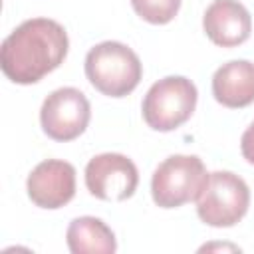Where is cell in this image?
Segmentation results:
<instances>
[{
	"label": "cell",
	"mask_w": 254,
	"mask_h": 254,
	"mask_svg": "<svg viewBox=\"0 0 254 254\" xmlns=\"http://www.w3.org/2000/svg\"><path fill=\"white\" fill-rule=\"evenodd\" d=\"M67 50V32L60 22L52 18H30L2 42L0 67L14 83H38L64 64Z\"/></svg>",
	"instance_id": "6da1fadb"
},
{
	"label": "cell",
	"mask_w": 254,
	"mask_h": 254,
	"mask_svg": "<svg viewBox=\"0 0 254 254\" xmlns=\"http://www.w3.org/2000/svg\"><path fill=\"white\" fill-rule=\"evenodd\" d=\"M85 75L99 93L107 97H125L139 85L143 64L129 46L107 40L87 52Z\"/></svg>",
	"instance_id": "7a4b0ae2"
},
{
	"label": "cell",
	"mask_w": 254,
	"mask_h": 254,
	"mask_svg": "<svg viewBox=\"0 0 254 254\" xmlns=\"http://www.w3.org/2000/svg\"><path fill=\"white\" fill-rule=\"evenodd\" d=\"M196 85L185 75H167L155 81L143 97V119L155 131H173L187 123L196 109Z\"/></svg>",
	"instance_id": "3957f363"
},
{
	"label": "cell",
	"mask_w": 254,
	"mask_h": 254,
	"mask_svg": "<svg viewBox=\"0 0 254 254\" xmlns=\"http://www.w3.org/2000/svg\"><path fill=\"white\" fill-rule=\"evenodd\" d=\"M208 175L196 155H171L153 171V202L161 208H177L196 200L206 187Z\"/></svg>",
	"instance_id": "277c9868"
},
{
	"label": "cell",
	"mask_w": 254,
	"mask_h": 254,
	"mask_svg": "<svg viewBox=\"0 0 254 254\" xmlns=\"http://www.w3.org/2000/svg\"><path fill=\"white\" fill-rule=\"evenodd\" d=\"M250 206V189L246 181L230 171L208 175L206 187L196 198L198 218L214 228H228L240 222Z\"/></svg>",
	"instance_id": "5b68a950"
},
{
	"label": "cell",
	"mask_w": 254,
	"mask_h": 254,
	"mask_svg": "<svg viewBox=\"0 0 254 254\" xmlns=\"http://www.w3.org/2000/svg\"><path fill=\"white\" fill-rule=\"evenodd\" d=\"M91 119L87 97L77 87H60L52 91L40 109V123L44 133L54 141L77 139Z\"/></svg>",
	"instance_id": "8992f818"
},
{
	"label": "cell",
	"mask_w": 254,
	"mask_h": 254,
	"mask_svg": "<svg viewBox=\"0 0 254 254\" xmlns=\"http://www.w3.org/2000/svg\"><path fill=\"white\" fill-rule=\"evenodd\" d=\"M137 185L139 171L121 153H101L85 165V187L99 200L123 202L135 194Z\"/></svg>",
	"instance_id": "52a82bcc"
},
{
	"label": "cell",
	"mask_w": 254,
	"mask_h": 254,
	"mask_svg": "<svg viewBox=\"0 0 254 254\" xmlns=\"http://www.w3.org/2000/svg\"><path fill=\"white\" fill-rule=\"evenodd\" d=\"M30 200L40 208H62L75 194V167L67 161L48 159L38 163L26 181Z\"/></svg>",
	"instance_id": "ba28073f"
},
{
	"label": "cell",
	"mask_w": 254,
	"mask_h": 254,
	"mask_svg": "<svg viewBox=\"0 0 254 254\" xmlns=\"http://www.w3.org/2000/svg\"><path fill=\"white\" fill-rule=\"evenodd\" d=\"M202 28L208 40L220 48L244 44L252 32V18L238 0H214L202 16Z\"/></svg>",
	"instance_id": "9c48e42d"
},
{
	"label": "cell",
	"mask_w": 254,
	"mask_h": 254,
	"mask_svg": "<svg viewBox=\"0 0 254 254\" xmlns=\"http://www.w3.org/2000/svg\"><path fill=\"white\" fill-rule=\"evenodd\" d=\"M214 99L230 109L254 103V64L248 60H232L222 64L212 75Z\"/></svg>",
	"instance_id": "30bf717a"
},
{
	"label": "cell",
	"mask_w": 254,
	"mask_h": 254,
	"mask_svg": "<svg viewBox=\"0 0 254 254\" xmlns=\"http://www.w3.org/2000/svg\"><path fill=\"white\" fill-rule=\"evenodd\" d=\"M65 240L71 254H113L117 250L113 230L95 216L73 218L67 226Z\"/></svg>",
	"instance_id": "8fae6325"
},
{
	"label": "cell",
	"mask_w": 254,
	"mask_h": 254,
	"mask_svg": "<svg viewBox=\"0 0 254 254\" xmlns=\"http://www.w3.org/2000/svg\"><path fill=\"white\" fill-rule=\"evenodd\" d=\"M131 6L149 24H169L177 16L181 0H131Z\"/></svg>",
	"instance_id": "7c38bea8"
},
{
	"label": "cell",
	"mask_w": 254,
	"mask_h": 254,
	"mask_svg": "<svg viewBox=\"0 0 254 254\" xmlns=\"http://www.w3.org/2000/svg\"><path fill=\"white\" fill-rule=\"evenodd\" d=\"M240 151H242V157L254 165V121L246 127V131L242 133V139H240Z\"/></svg>",
	"instance_id": "4fadbf2b"
}]
</instances>
